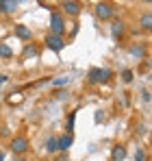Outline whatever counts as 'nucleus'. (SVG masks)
<instances>
[{
    "mask_svg": "<svg viewBox=\"0 0 152 161\" xmlns=\"http://www.w3.org/2000/svg\"><path fill=\"white\" fill-rule=\"evenodd\" d=\"M87 79H89L91 85L106 83V80L111 79V70H106V68H91V70H89V74H87Z\"/></svg>",
    "mask_w": 152,
    "mask_h": 161,
    "instance_id": "obj_1",
    "label": "nucleus"
},
{
    "mask_svg": "<svg viewBox=\"0 0 152 161\" xmlns=\"http://www.w3.org/2000/svg\"><path fill=\"white\" fill-rule=\"evenodd\" d=\"M63 31H65L63 15L54 11V13L50 15V35H54V37H61V35H63Z\"/></svg>",
    "mask_w": 152,
    "mask_h": 161,
    "instance_id": "obj_2",
    "label": "nucleus"
},
{
    "mask_svg": "<svg viewBox=\"0 0 152 161\" xmlns=\"http://www.w3.org/2000/svg\"><path fill=\"white\" fill-rule=\"evenodd\" d=\"M113 13H115L113 4H109V2H98V4H96V15H98L100 20H109V18H113Z\"/></svg>",
    "mask_w": 152,
    "mask_h": 161,
    "instance_id": "obj_3",
    "label": "nucleus"
},
{
    "mask_svg": "<svg viewBox=\"0 0 152 161\" xmlns=\"http://www.w3.org/2000/svg\"><path fill=\"white\" fill-rule=\"evenodd\" d=\"M11 150H13V155H24L26 150H28V139L26 137H15L13 142H11Z\"/></svg>",
    "mask_w": 152,
    "mask_h": 161,
    "instance_id": "obj_4",
    "label": "nucleus"
},
{
    "mask_svg": "<svg viewBox=\"0 0 152 161\" xmlns=\"http://www.w3.org/2000/svg\"><path fill=\"white\" fill-rule=\"evenodd\" d=\"M46 46L54 50V53H59V50H63V46H65V42H63V37H54V35H48L46 37Z\"/></svg>",
    "mask_w": 152,
    "mask_h": 161,
    "instance_id": "obj_5",
    "label": "nucleus"
},
{
    "mask_svg": "<svg viewBox=\"0 0 152 161\" xmlns=\"http://www.w3.org/2000/svg\"><path fill=\"white\" fill-rule=\"evenodd\" d=\"M61 9H63L68 15H78V13H80V4H78V2H72V0L61 2Z\"/></svg>",
    "mask_w": 152,
    "mask_h": 161,
    "instance_id": "obj_6",
    "label": "nucleus"
},
{
    "mask_svg": "<svg viewBox=\"0 0 152 161\" xmlns=\"http://www.w3.org/2000/svg\"><path fill=\"white\" fill-rule=\"evenodd\" d=\"M72 142H74V137L68 133V135H63V137H59L57 139V150H63V153H68V148L72 146Z\"/></svg>",
    "mask_w": 152,
    "mask_h": 161,
    "instance_id": "obj_7",
    "label": "nucleus"
},
{
    "mask_svg": "<svg viewBox=\"0 0 152 161\" xmlns=\"http://www.w3.org/2000/svg\"><path fill=\"white\" fill-rule=\"evenodd\" d=\"M122 33H124V22H122V20H113V24H111V35L117 39V37H122Z\"/></svg>",
    "mask_w": 152,
    "mask_h": 161,
    "instance_id": "obj_8",
    "label": "nucleus"
},
{
    "mask_svg": "<svg viewBox=\"0 0 152 161\" xmlns=\"http://www.w3.org/2000/svg\"><path fill=\"white\" fill-rule=\"evenodd\" d=\"M13 31H15V37H20V39H30V28L24 26V24H18Z\"/></svg>",
    "mask_w": 152,
    "mask_h": 161,
    "instance_id": "obj_9",
    "label": "nucleus"
},
{
    "mask_svg": "<svg viewBox=\"0 0 152 161\" xmlns=\"http://www.w3.org/2000/svg\"><path fill=\"white\" fill-rule=\"evenodd\" d=\"M111 159L113 161H124L126 159V148H124V146H115L113 153H111Z\"/></svg>",
    "mask_w": 152,
    "mask_h": 161,
    "instance_id": "obj_10",
    "label": "nucleus"
},
{
    "mask_svg": "<svg viewBox=\"0 0 152 161\" xmlns=\"http://www.w3.org/2000/svg\"><path fill=\"white\" fill-rule=\"evenodd\" d=\"M139 24H141V28H144V31H150V28H152V15H150V13H144Z\"/></svg>",
    "mask_w": 152,
    "mask_h": 161,
    "instance_id": "obj_11",
    "label": "nucleus"
},
{
    "mask_svg": "<svg viewBox=\"0 0 152 161\" xmlns=\"http://www.w3.org/2000/svg\"><path fill=\"white\" fill-rule=\"evenodd\" d=\"M128 53L133 57H137V59H141V57H146V46H133Z\"/></svg>",
    "mask_w": 152,
    "mask_h": 161,
    "instance_id": "obj_12",
    "label": "nucleus"
},
{
    "mask_svg": "<svg viewBox=\"0 0 152 161\" xmlns=\"http://www.w3.org/2000/svg\"><path fill=\"white\" fill-rule=\"evenodd\" d=\"M18 11V2L15 0H4V13H15Z\"/></svg>",
    "mask_w": 152,
    "mask_h": 161,
    "instance_id": "obj_13",
    "label": "nucleus"
},
{
    "mask_svg": "<svg viewBox=\"0 0 152 161\" xmlns=\"http://www.w3.org/2000/svg\"><path fill=\"white\" fill-rule=\"evenodd\" d=\"M46 150H48V153H57V137H50V139H48V142H46Z\"/></svg>",
    "mask_w": 152,
    "mask_h": 161,
    "instance_id": "obj_14",
    "label": "nucleus"
},
{
    "mask_svg": "<svg viewBox=\"0 0 152 161\" xmlns=\"http://www.w3.org/2000/svg\"><path fill=\"white\" fill-rule=\"evenodd\" d=\"M74 120H76V113H70V118H68V122H65V129H68L70 135H72V131H74Z\"/></svg>",
    "mask_w": 152,
    "mask_h": 161,
    "instance_id": "obj_15",
    "label": "nucleus"
},
{
    "mask_svg": "<svg viewBox=\"0 0 152 161\" xmlns=\"http://www.w3.org/2000/svg\"><path fill=\"white\" fill-rule=\"evenodd\" d=\"M68 83H70V79H68V76H59V79L52 80V85H54V87H65Z\"/></svg>",
    "mask_w": 152,
    "mask_h": 161,
    "instance_id": "obj_16",
    "label": "nucleus"
},
{
    "mask_svg": "<svg viewBox=\"0 0 152 161\" xmlns=\"http://www.w3.org/2000/svg\"><path fill=\"white\" fill-rule=\"evenodd\" d=\"M11 48H9V46H7V44H0V57H4V59H9V57H11Z\"/></svg>",
    "mask_w": 152,
    "mask_h": 161,
    "instance_id": "obj_17",
    "label": "nucleus"
},
{
    "mask_svg": "<svg viewBox=\"0 0 152 161\" xmlns=\"http://www.w3.org/2000/svg\"><path fill=\"white\" fill-rule=\"evenodd\" d=\"M135 161H148V157H146V150H144V148H139V150H137Z\"/></svg>",
    "mask_w": 152,
    "mask_h": 161,
    "instance_id": "obj_18",
    "label": "nucleus"
},
{
    "mask_svg": "<svg viewBox=\"0 0 152 161\" xmlns=\"http://www.w3.org/2000/svg\"><path fill=\"white\" fill-rule=\"evenodd\" d=\"M37 54V48L35 46H26L24 48V57H35Z\"/></svg>",
    "mask_w": 152,
    "mask_h": 161,
    "instance_id": "obj_19",
    "label": "nucleus"
},
{
    "mask_svg": "<svg viewBox=\"0 0 152 161\" xmlns=\"http://www.w3.org/2000/svg\"><path fill=\"white\" fill-rule=\"evenodd\" d=\"M122 80H124V83H130V80H133V72H130V70H124V72H122Z\"/></svg>",
    "mask_w": 152,
    "mask_h": 161,
    "instance_id": "obj_20",
    "label": "nucleus"
},
{
    "mask_svg": "<svg viewBox=\"0 0 152 161\" xmlns=\"http://www.w3.org/2000/svg\"><path fill=\"white\" fill-rule=\"evenodd\" d=\"M141 98H144L146 103H150V92H148V89H144V92H141Z\"/></svg>",
    "mask_w": 152,
    "mask_h": 161,
    "instance_id": "obj_21",
    "label": "nucleus"
},
{
    "mask_svg": "<svg viewBox=\"0 0 152 161\" xmlns=\"http://www.w3.org/2000/svg\"><path fill=\"white\" fill-rule=\"evenodd\" d=\"M4 83H7V76H4V74H0V85H4Z\"/></svg>",
    "mask_w": 152,
    "mask_h": 161,
    "instance_id": "obj_22",
    "label": "nucleus"
},
{
    "mask_svg": "<svg viewBox=\"0 0 152 161\" xmlns=\"http://www.w3.org/2000/svg\"><path fill=\"white\" fill-rule=\"evenodd\" d=\"M0 13H4V0H0Z\"/></svg>",
    "mask_w": 152,
    "mask_h": 161,
    "instance_id": "obj_23",
    "label": "nucleus"
},
{
    "mask_svg": "<svg viewBox=\"0 0 152 161\" xmlns=\"http://www.w3.org/2000/svg\"><path fill=\"white\" fill-rule=\"evenodd\" d=\"M0 161H4V153L2 150H0Z\"/></svg>",
    "mask_w": 152,
    "mask_h": 161,
    "instance_id": "obj_24",
    "label": "nucleus"
},
{
    "mask_svg": "<svg viewBox=\"0 0 152 161\" xmlns=\"http://www.w3.org/2000/svg\"><path fill=\"white\" fill-rule=\"evenodd\" d=\"M15 161H26V159H22V157H18V159H15Z\"/></svg>",
    "mask_w": 152,
    "mask_h": 161,
    "instance_id": "obj_25",
    "label": "nucleus"
}]
</instances>
